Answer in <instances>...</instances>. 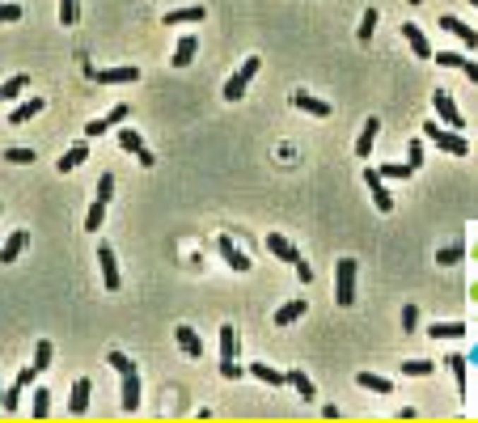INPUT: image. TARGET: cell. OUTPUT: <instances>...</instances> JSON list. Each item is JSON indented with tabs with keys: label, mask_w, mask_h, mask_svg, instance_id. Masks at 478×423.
Masks as SVG:
<instances>
[{
	"label": "cell",
	"mask_w": 478,
	"mask_h": 423,
	"mask_svg": "<svg viewBox=\"0 0 478 423\" xmlns=\"http://www.w3.org/2000/svg\"><path fill=\"white\" fill-rule=\"evenodd\" d=\"M424 136L441 148V153H453V157H466L470 153V144H466V136L462 131H453V127H445L441 119H432V123H424Z\"/></svg>",
	"instance_id": "obj_1"
},
{
	"label": "cell",
	"mask_w": 478,
	"mask_h": 423,
	"mask_svg": "<svg viewBox=\"0 0 478 423\" xmlns=\"http://www.w3.org/2000/svg\"><path fill=\"white\" fill-rule=\"evenodd\" d=\"M356 271H360L356 258H339V267H335V301H339L343 309L356 305Z\"/></svg>",
	"instance_id": "obj_2"
},
{
	"label": "cell",
	"mask_w": 478,
	"mask_h": 423,
	"mask_svg": "<svg viewBox=\"0 0 478 423\" xmlns=\"http://www.w3.org/2000/svg\"><path fill=\"white\" fill-rule=\"evenodd\" d=\"M263 68V59L258 55H250V59H241V68L225 81V102H241V93H246V85L254 81V72Z\"/></svg>",
	"instance_id": "obj_3"
},
{
	"label": "cell",
	"mask_w": 478,
	"mask_h": 423,
	"mask_svg": "<svg viewBox=\"0 0 478 423\" xmlns=\"http://www.w3.org/2000/svg\"><path fill=\"white\" fill-rule=\"evenodd\" d=\"M432 106H436V119H441L445 127H453V131H458V127H466V119H462V110L453 106L449 89H436V93H432Z\"/></svg>",
	"instance_id": "obj_4"
},
{
	"label": "cell",
	"mask_w": 478,
	"mask_h": 423,
	"mask_svg": "<svg viewBox=\"0 0 478 423\" xmlns=\"http://www.w3.org/2000/svg\"><path fill=\"white\" fill-rule=\"evenodd\" d=\"M119 144H123V148H127V153H131L144 169H148V165H157V157L148 153V144L140 140V131H136V127H123V131H119Z\"/></svg>",
	"instance_id": "obj_5"
},
{
	"label": "cell",
	"mask_w": 478,
	"mask_h": 423,
	"mask_svg": "<svg viewBox=\"0 0 478 423\" xmlns=\"http://www.w3.org/2000/svg\"><path fill=\"white\" fill-rule=\"evenodd\" d=\"M97 267H102V280H106V288H110V292H119V288H123V280H119V258H114V250H110L106 242L97 246Z\"/></svg>",
	"instance_id": "obj_6"
},
{
	"label": "cell",
	"mask_w": 478,
	"mask_h": 423,
	"mask_svg": "<svg viewBox=\"0 0 478 423\" xmlns=\"http://www.w3.org/2000/svg\"><path fill=\"white\" fill-rule=\"evenodd\" d=\"M364 182H369V191H373V203H377V212H394V195H390L386 178H381L377 169H364Z\"/></svg>",
	"instance_id": "obj_7"
},
{
	"label": "cell",
	"mask_w": 478,
	"mask_h": 423,
	"mask_svg": "<svg viewBox=\"0 0 478 423\" xmlns=\"http://www.w3.org/2000/svg\"><path fill=\"white\" fill-rule=\"evenodd\" d=\"M305 314H309V297H292L288 305H280V309H275V326L284 330V326H292V322H301Z\"/></svg>",
	"instance_id": "obj_8"
},
{
	"label": "cell",
	"mask_w": 478,
	"mask_h": 423,
	"mask_svg": "<svg viewBox=\"0 0 478 423\" xmlns=\"http://www.w3.org/2000/svg\"><path fill=\"white\" fill-rule=\"evenodd\" d=\"M203 17H208L203 4H186V8H169L161 21H165V25H195V21H203Z\"/></svg>",
	"instance_id": "obj_9"
},
{
	"label": "cell",
	"mask_w": 478,
	"mask_h": 423,
	"mask_svg": "<svg viewBox=\"0 0 478 423\" xmlns=\"http://www.w3.org/2000/svg\"><path fill=\"white\" fill-rule=\"evenodd\" d=\"M42 106H47L42 97H25L21 106H13V114H8V127H25L30 119H38V114H42Z\"/></svg>",
	"instance_id": "obj_10"
},
{
	"label": "cell",
	"mask_w": 478,
	"mask_h": 423,
	"mask_svg": "<svg viewBox=\"0 0 478 423\" xmlns=\"http://www.w3.org/2000/svg\"><path fill=\"white\" fill-rule=\"evenodd\" d=\"M441 30H449V34H458L466 47H478V30L474 25H466L462 17H449V13H441Z\"/></svg>",
	"instance_id": "obj_11"
},
{
	"label": "cell",
	"mask_w": 478,
	"mask_h": 423,
	"mask_svg": "<svg viewBox=\"0 0 478 423\" xmlns=\"http://www.w3.org/2000/svg\"><path fill=\"white\" fill-rule=\"evenodd\" d=\"M102 85H131V81H140V68L136 64H127V68H102V72H93Z\"/></svg>",
	"instance_id": "obj_12"
},
{
	"label": "cell",
	"mask_w": 478,
	"mask_h": 423,
	"mask_svg": "<svg viewBox=\"0 0 478 423\" xmlns=\"http://www.w3.org/2000/svg\"><path fill=\"white\" fill-rule=\"evenodd\" d=\"M123 411H127V415L140 411V373H136V369L123 373Z\"/></svg>",
	"instance_id": "obj_13"
},
{
	"label": "cell",
	"mask_w": 478,
	"mask_h": 423,
	"mask_svg": "<svg viewBox=\"0 0 478 423\" xmlns=\"http://www.w3.org/2000/svg\"><path fill=\"white\" fill-rule=\"evenodd\" d=\"M195 51H199V38H195V34H182L178 47H174V59H169V64H174V68H191Z\"/></svg>",
	"instance_id": "obj_14"
},
{
	"label": "cell",
	"mask_w": 478,
	"mask_h": 423,
	"mask_svg": "<svg viewBox=\"0 0 478 423\" xmlns=\"http://www.w3.org/2000/svg\"><path fill=\"white\" fill-rule=\"evenodd\" d=\"M292 106H297V110H305V114H318V119H326V114H330V102H322V97H313V93H305V89H301V93H292Z\"/></svg>",
	"instance_id": "obj_15"
},
{
	"label": "cell",
	"mask_w": 478,
	"mask_h": 423,
	"mask_svg": "<svg viewBox=\"0 0 478 423\" xmlns=\"http://www.w3.org/2000/svg\"><path fill=\"white\" fill-rule=\"evenodd\" d=\"M377 131H381V123H377V114H373V119H364V127H360V140H356V157H373V144H377Z\"/></svg>",
	"instance_id": "obj_16"
},
{
	"label": "cell",
	"mask_w": 478,
	"mask_h": 423,
	"mask_svg": "<svg viewBox=\"0 0 478 423\" xmlns=\"http://www.w3.org/2000/svg\"><path fill=\"white\" fill-rule=\"evenodd\" d=\"M174 339H178V347H182L191 360H199V356H203V339L195 335V326H178V330H174Z\"/></svg>",
	"instance_id": "obj_17"
},
{
	"label": "cell",
	"mask_w": 478,
	"mask_h": 423,
	"mask_svg": "<svg viewBox=\"0 0 478 423\" xmlns=\"http://www.w3.org/2000/svg\"><path fill=\"white\" fill-rule=\"evenodd\" d=\"M402 38L411 42V51H415L419 59H432V47H428V38H424V30H419L415 21H407V25H402Z\"/></svg>",
	"instance_id": "obj_18"
},
{
	"label": "cell",
	"mask_w": 478,
	"mask_h": 423,
	"mask_svg": "<svg viewBox=\"0 0 478 423\" xmlns=\"http://www.w3.org/2000/svg\"><path fill=\"white\" fill-rule=\"evenodd\" d=\"M25 246H30V233H25V229H17V233L4 242V250H0V263H4V267H8V263H17Z\"/></svg>",
	"instance_id": "obj_19"
},
{
	"label": "cell",
	"mask_w": 478,
	"mask_h": 423,
	"mask_svg": "<svg viewBox=\"0 0 478 423\" xmlns=\"http://www.w3.org/2000/svg\"><path fill=\"white\" fill-rule=\"evenodd\" d=\"M267 250H271L280 263H297V258H301V250H297L288 237H280V233H271V237H267Z\"/></svg>",
	"instance_id": "obj_20"
},
{
	"label": "cell",
	"mask_w": 478,
	"mask_h": 423,
	"mask_svg": "<svg viewBox=\"0 0 478 423\" xmlns=\"http://www.w3.org/2000/svg\"><path fill=\"white\" fill-rule=\"evenodd\" d=\"M216 250L229 258V267H233V271H250V258H246V254L233 246V237H220V242H216Z\"/></svg>",
	"instance_id": "obj_21"
},
{
	"label": "cell",
	"mask_w": 478,
	"mask_h": 423,
	"mask_svg": "<svg viewBox=\"0 0 478 423\" xmlns=\"http://www.w3.org/2000/svg\"><path fill=\"white\" fill-rule=\"evenodd\" d=\"M89 390H93L89 377H80V381L72 386V398H68V411H72V415H85V411H89Z\"/></svg>",
	"instance_id": "obj_22"
},
{
	"label": "cell",
	"mask_w": 478,
	"mask_h": 423,
	"mask_svg": "<svg viewBox=\"0 0 478 423\" xmlns=\"http://www.w3.org/2000/svg\"><path fill=\"white\" fill-rule=\"evenodd\" d=\"M85 157H89V144H72V148H68L55 165H59V174H72L76 165H85Z\"/></svg>",
	"instance_id": "obj_23"
},
{
	"label": "cell",
	"mask_w": 478,
	"mask_h": 423,
	"mask_svg": "<svg viewBox=\"0 0 478 423\" xmlns=\"http://www.w3.org/2000/svg\"><path fill=\"white\" fill-rule=\"evenodd\" d=\"M229 360H237V326H220V364H229Z\"/></svg>",
	"instance_id": "obj_24"
},
{
	"label": "cell",
	"mask_w": 478,
	"mask_h": 423,
	"mask_svg": "<svg viewBox=\"0 0 478 423\" xmlns=\"http://www.w3.org/2000/svg\"><path fill=\"white\" fill-rule=\"evenodd\" d=\"M288 386H292L301 398H318V390H313V381H309V373H305V369H292V373H288Z\"/></svg>",
	"instance_id": "obj_25"
},
{
	"label": "cell",
	"mask_w": 478,
	"mask_h": 423,
	"mask_svg": "<svg viewBox=\"0 0 478 423\" xmlns=\"http://www.w3.org/2000/svg\"><path fill=\"white\" fill-rule=\"evenodd\" d=\"M356 381H360L364 390H373V394H386V398L394 394V381H390V377H377V373H360Z\"/></svg>",
	"instance_id": "obj_26"
},
{
	"label": "cell",
	"mask_w": 478,
	"mask_h": 423,
	"mask_svg": "<svg viewBox=\"0 0 478 423\" xmlns=\"http://www.w3.org/2000/svg\"><path fill=\"white\" fill-rule=\"evenodd\" d=\"M428 335H432V339H462V335H466V326H462V322H432V326H428Z\"/></svg>",
	"instance_id": "obj_27"
},
{
	"label": "cell",
	"mask_w": 478,
	"mask_h": 423,
	"mask_svg": "<svg viewBox=\"0 0 478 423\" xmlns=\"http://www.w3.org/2000/svg\"><path fill=\"white\" fill-rule=\"evenodd\" d=\"M250 373H254L258 381H267V386H275V390H280V386L288 381V373H280V369H271V364H250Z\"/></svg>",
	"instance_id": "obj_28"
},
{
	"label": "cell",
	"mask_w": 478,
	"mask_h": 423,
	"mask_svg": "<svg viewBox=\"0 0 478 423\" xmlns=\"http://www.w3.org/2000/svg\"><path fill=\"white\" fill-rule=\"evenodd\" d=\"M377 174H381V178H411L415 165H411V161H386V165H377Z\"/></svg>",
	"instance_id": "obj_29"
},
{
	"label": "cell",
	"mask_w": 478,
	"mask_h": 423,
	"mask_svg": "<svg viewBox=\"0 0 478 423\" xmlns=\"http://www.w3.org/2000/svg\"><path fill=\"white\" fill-rule=\"evenodd\" d=\"M102 220H106V199H97V203L85 212V233H97V229H102Z\"/></svg>",
	"instance_id": "obj_30"
},
{
	"label": "cell",
	"mask_w": 478,
	"mask_h": 423,
	"mask_svg": "<svg viewBox=\"0 0 478 423\" xmlns=\"http://www.w3.org/2000/svg\"><path fill=\"white\" fill-rule=\"evenodd\" d=\"M445 364L453 369V381H458V394H466V369H470V360H466V356H449Z\"/></svg>",
	"instance_id": "obj_31"
},
{
	"label": "cell",
	"mask_w": 478,
	"mask_h": 423,
	"mask_svg": "<svg viewBox=\"0 0 478 423\" xmlns=\"http://www.w3.org/2000/svg\"><path fill=\"white\" fill-rule=\"evenodd\" d=\"M30 398H34V403H30V411H34V419H47V415H51V394H47L42 386H38V390H34Z\"/></svg>",
	"instance_id": "obj_32"
},
{
	"label": "cell",
	"mask_w": 478,
	"mask_h": 423,
	"mask_svg": "<svg viewBox=\"0 0 478 423\" xmlns=\"http://www.w3.org/2000/svg\"><path fill=\"white\" fill-rule=\"evenodd\" d=\"M25 85H30V76H25V72H17V76H8V81L0 85V93H4V102H13V97H17V93L25 89Z\"/></svg>",
	"instance_id": "obj_33"
},
{
	"label": "cell",
	"mask_w": 478,
	"mask_h": 423,
	"mask_svg": "<svg viewBox=\"0 0 478 423\" xmlns=\"http://www.w3.org/2000/svg\"><path fill=\"white\" fill-rule=\"evenodd\" d=\"M4 161H8V165H34L38 153H34V148H4Z\"/></svg>",
	"instance_id": "obj_34"
},
{
	"label": "cell",
	"mask_w": 478,
	"mask_h": 423,
	"mask_svg": "<svg viewBox=\"0 0 478 423\" xmlns=\"http://www.w3.org/2000/svg\"><path fill=\"white\" fill-rule=\"evenodd\" d=\"M462 258H466V246H462V242L449 246V250H436V263H441V267H458Z\"/></svg>",
	"instance_id": "obj_35"
},
{
	"label": "cell",
	"mask_w": 478,
	"mask_h": 423,
	"mask_svg": "<svg viewBox=\"0 0 478 423\" xmlns=\"http://www.w3.org/2000/svg\"><path fill=\"white\" fill-rule=\"evenodd\" d=\"M51 352H55V347H51V339H38V347H34V369H38V373H42V369H51Z\"/></svg>",
	"instance_id": "obj_36"
},
{
	"label": "cell",
	"mask_w": 478,
	"mask_h": 423,
	"mask_svg": "<svg viewBox=\"0 0 478 423\" xmlns=\"http://www.w3.org/2000/svg\"><path fill=\"white\" fill-rule=\"evenodd\" d=\"M373 30H377V8H364L360 30H356V34H360V42H369V38H373Z\"/></svg>",
	"instance_id": "obj_37"
},
{
	"label": "cell",
	"mask_w": 478,
	"mask_h": 423,
	"mask_svg": "<svg viewBox=\"0 0 478 423\" xmlns=\"http://www.w3.org/2000/svg\"><path fill=\"white\" fill-rule=\"evenodd\" d=\"M80 17V4L76 0H59V25H76Z\"/></svg>",
	"instance_id": "obj_38"
},
{
	"label": "cell",
	"mask_w": 478,
	"mask_h": 423,
	"mask_svg": "<svg viewBox=\"0 0 478 423\" xmlns=\"http://www.w3.org/2000/svg\"><path fill=\"white\" fill-rule=\"evenodd\" d=\"M106 364H110V369H114V373H119V377H123V373H131V369H136V364H131V360H127V356H123V352H106Z\"/></svg>",
	"instance_id": "obj_39"
},
{
	"label": "cell",
	"mask_w": 478,
	"mask_h": 423,
	"mask_svg": "<svg viewBox=\"0 0 478 423\" xmlns=\"http://www.w3.org/2000/svg\"><path fill=\"white\" fill-rule=\"evenodd\" d=\"M432 369H436L432 360H407V364H402V373H407V377H428Z\"/></svg>",
	"instance_id": "obj_40"
},
{
	"label": "cell",
	"mask_w": 478,
	"mask_h": 423,
	"mask_svg": "<svg viewBox=\"0 0 478 423\" xmlns=\"http://www.w3.org/2000/svg\"><path fill=\"white\" fill-rule=\"evenodd\" d=\"M432 59H436L441 68H462V64H466V55H458V51H436Z\"/></svg>",
	"instance_id": "obj_41"
},
{
	"label": "cell",
	"mask_w": 478,
	"mask_h": 423,
	"mask_svg": "<svg viewBox=\"0 0 478 423\" xmlns=\"http://www.w3.org/2000/svg\"><path fill=\"white\" fill-rule=\"evenodd\" d=\"M402 330H407V335L419 330V309H415V305H402Z\"/></svg>",
	"instance_id": "obj_42"
},
{
	"label": "cell",
	"mask_w": 478,
	"mask_h": 423,
	"mask_svg": "<svg viewBox=\"0 0 478 423\" xmlns=\"http://www.w3.org/2000/svg\"><path fill=\"white\" fill-rule=\"evenodd\" d=\"M407 161H411L415 169L424 165V140H411V144H407Z\"/></svg>",
	"instance_id": "obj_43"
},
{
	"label": "cell",
	"mask_w": 478,
	"mask_h": 423,
	"mask_svg": "<svg viewBox=\"0 0 478 423\" xmlns=\"http://www.w3.org/2000/svg\"><path fill=\"white\" fill-rule=\"evenodd\" d=\"M110 195H114V178H110V174H102V178H97V199H106V203H110Z\"/></svg>",
	"instance_id": "obj_44"
},
{
	"label": "cell",
	"mask_w": 478,
	"mask_h": 423,
	"mask_svg": "<svg viewBox=\"0 0 478 423\" xmlns=\"http://www.w3.org/2000/svg\"><path fill=\"white\" fill-rule=\"evenodd\" d=\"M4 21H21V8L17 4H0V25Z\"/></svg>",
	"instance_id": "obj_45"
},
{
	"label": "cell",
	"mask_w": 478,
	"mask_h": 423,
	"mask_svg": "<svg viewBox=\"0 0 478 423\" xmlns=\"http://www.w3.org/2000/svg\"><path fill=\"white\" fill-rule=\"evenodd\" d=\"M123 119H127V106H123V102H119V106H114V110H110V114H106V127H114V123H123Z\"/></svg>",
	"instance_id": "obj_46"
},
{
	"label": "cell",
	"mask_w": 478,
	"mask_h": 423,
	"mask_svg": "<svg viewBox=\"0 0 478 423\" xmlns=\"http://www.w3.org/2000/svg\"><path fill=\"white\" fill-rule=\"evenodd\" d=\"M292 267H297V275H301V280H305V284H313V267H309V263H305V258H297V263H292Z\"/></svg>",
	"instance_id": "obj_47"
},
{
	"label": "cell",
	"mask_w": 478,
	"mask_h": 423,
	"mask_svg": "<svg viewBox=\"0 0 478 423\" xmlns=\"http://www.w3.org/2000/svg\"><path fill=\"white\" fill-rule=\"evenodd\" d=\"M34 377H38V369H34V364H30V369H21V373H17V386H21V390H25V386H34Z\"/></svg>",
	"instance_id": "obj_48"
},
{
	"label": "cell",
	"mask_w": 478,
	"mask_h": 423,
	"mask_svg": "<svg viewBox=\"0 0 478 423\" xmlns=\"http://www.w3.org/2000/svg\"><path fill=\"white\" fill-rule=\"evenodd\" d=\"M17 403H21V386H13V390L4 394V411H17Z\"/></svg>",
	"instance_id": "obj_49"
},
{
	"label": "cell",
	"mask_w": 478,
	"mask_h": 423,
	"mask_svg": "<svg viewBox=\"0 0 478 423\" xmlns=\"http://www.w3.org/2000/svg\"><path fill=\"white\" fill-rule=\"evenodd\" d=\"M85 136H106V119H93V123H85Z\"/></svg>",
	"instance_id": "obj_50"
},
{
	"label": "cell",
	"mask_w": 478,
	"mask_h": 423,
	"mask_svg": "<svg viewBox=\"0 0 478 423\" xmlns=\"http://www.w3.org/2000/svg\"><path fill=\"white\" fill-rule=\"evenodd\" d=\"M220 373H225L229 381H237V377H241V364H237V360H229V364H220Z\"/></svg>",
	"instance_id": "obj_51"
},
{
	"label": "cell",
	"mask_w": 478,
	"mask_h": 423,
	"mask_svg": "<svg viewBox=\"0 0 478 423\" xmlns=\"http://www.w3.org/2000/svg\"><path fill=\"white\" fill-rule=\"evenodd\" d=\"M462 72H466V76L478 85V64H474V59H466V64H462Z\"/></svg>",
	"instance_id": "obj_52"
},
{
	"label": "cell",
	"mask_w": 478,
	"mask_h": 423,
	"mask_svg": "<svg viewBox=\"0 0 478 423\" xmlns=\"http://www.w3.org/2000/svg\"><path fill=\"white\" fill-rule=\"evenodd\" d=\"M0 407H4V381H0Z\"/></svg>",
	"instance_id": "obj_53"
},
{
	"label": "cell",
	"mask_w": 478,
	"mask_h": 423,
	"mask_svg": "<svg viewBox=\"0 0 478 423\" xmlns=\"http://www.w3.org/2000/svg\"><path fill=\"white\" fill-rule=\"evenodd\" d=\"M411 4H424V0H411Z\"/></svg>",
	"instance_id": "obj_54"
},
{
	"label": "cell",
	"mask_w": 478,
	"mask_h": 423,
	"mask_svg": "<svg viewBox=\"0 0 478 423\" xmlns=\"http://www.w3.org/2000/svg\"><path fill=\"white\" fill-rule=\"evenodd\" d=\"M470 4H474V8H478V0H470Z\"/></svg>",
	"instance_id": "obj_55"
},
{
	"label": "cell",
	"mask_w": 478,
	"mask_h": 423,
	"mask_svg": "<svg viewBox=\"0 0 478 423\" xmlns=\"http://www.w3.org/2000/svg\"><path fill=\"white\" fill-rule=\"evenodd\" d=\"M0 102H4V93H0Z\"/></svg>",
	"instance_id": "obj_56"
},
{
	"label": "cell",
	"mask_w": 478,
	"mask_h": 423,
	"mask_svg": "<svg viewBox=\"0 0 478 423\" xmlns=\"http://www.w3.org/2000/svg\"><path fill=\"white\" fill-rule=\"evenodd\" d=\"M0 212H4V203H0Z\"/></svg>",
	"instance_id": "obj_57"
}]
</instances>
